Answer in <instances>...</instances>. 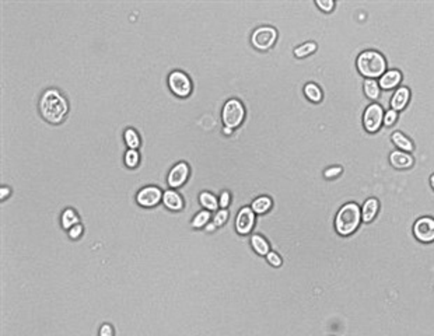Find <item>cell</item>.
<instances>
[{
  "label": "cell",
  "mask_w": 434,
  "mask_h": 336,
  "mask_svg": "<svg viewBox=\"0 0 434 336\" xmlns=\"http://www.w3.org/2000/svg\"><path fill=\"white\" fill-rule=\"evenodd\" d=\"M317 49V44L315 42H305L300 47H297L294 49V55L297 58H305V56L311 55L314 51Z\"/></svg>",
  "instance_id": "26"
},
{
  "label": "cell",
  "mask_w": 434,
  "mask_h": 336,
  "mask_svg": "<svg viewBox=\"0 0 434 336\" xmlns=\"http://www.w3.org/2000/svg\"><path fill=\"white\" fill-rule=\"evenodd\" d=\"M430 184H432V187H433V189H434V174L432 175V177H430Z\"/></svg>",
  "instance_id": "39"
},
{
  "label": "cell",
  "mask_w": 434,
  "mask_h": 336,
  "mask_svg": "<svg viewBox=\"0 0 434 336\" xmlns=\"http://www.w3.org/2000/svg\"><path fill=\"white\" fill-rule=\"evenodd\" d=\"M342 172V167H331V168H328L325 171V177L326 178H336L338 175H341Z\"/></svg>",
  "instance_id": "34"
},
{
  "label": "cell",
  "mask_w": 434,
  "mask_h": 336,
  "mask_svg": "<svg viewBox=\"0 0 434 336\" xmlns=\"http://www.w3.org/2000/svg\"><path fill=\"white\" fill-rule=\"evenodd\" d=\"M81 233H83V226L78 223V224H76V226H73L72 228H70L69 237L72 238V240H77L78 237L81 235Z\"/></svg>",
  "instance_id": "32"
},
{
  "label": "cell",
  "mask_w": 434,
  "mask_h": 336,
  "mask_svg": "<svg viewBox=\"0 0 434 336\" xmlns=\"http://www.w3.org/2000/svg\"><path fill=\"white\" fill-rule=\"evenodd\" d=\"M163 203L170 210L179 211L182 210V207H184V199H182V196L179 195L177 191L168 189V191H165L163 194Z\"/></svg>",
  "instance_id": "12"
},
{
  "label": "cell",
  "mask_w": 434,
  "mask_h": 336,
  "mask_svg": "<svg viewBox=\"0 0 434 336\" xmlns=\"http://www.w3.org/2000/svg\"><path fill=\"white\" fill-rule=\"evenodd\" d=\"M251 247L254 248V251L258 255H262V257H266L271 252L269 243L265 240L262 235L259 234H254L251 237Z\"/></svg>",
  "instance_id": "17"
},
{
  "label": "cell",
  "mask_w": 434,
  "mask_h": 336,
  "mask_svg": "<svg viewBox=\"0 0 434 336\" xmlns=\"http://www.w3.org/2000/svg\"><path fill=\"white\" fill-rule=\"evenodd\" d=\"M304 93H305V97L310 100V101L319 102L322 100V90L315 84V83H308L304 87Z\"/></svg>",
  "instance_id": "22"
},
{
  "label": "cell",
  "mask_w": 434,
  "mask_h": 336,
  "mask_svg": "<svg viewBox=\"0 0 434 336\" xmlns=\"http://www.w3.org/2000/svg\"><path fill=\"white\" fill-rule=\"evenodd\" d=\"M210 220V211L209 210H201L192 220V227L194 228H202L209 224Z\"/></svg>",
  "instance_id": "25"
},
{
  "label": "cell",
  "mask_w": 434,
  "mask_h": 336,
  "mask_svg": "<svg viewBox=\"0 0 434 336\" xmlns=\"http://www.w3.org/2000/svg\"><path fill=\"white\" fill-rule=\"evenodd\" d=\"M100 336H114V328L109 324H104L100 328Z\"/></svg>",
  "instance_id": "35"
},
{
  "label": "cell",
  "mask_w": 434,
  "mask_h": 336,
  "mask_svg": "<svg viewBox=\"0 0 434 336\" xmlns=\"http://www.w3.org/2000/svg\"><path fill=\"white\" fill-rule=\"evenodd\" d=\"M362 220V210L357 203H346L336 214L335 228L341 235H349L356 230Z\"/></svg>",
  "instance_id": "3"
},
{
  "label": "cell",
  "mask_w": 434,
  "mask_h": 336,
  "mask_svg": "<svg viewBox=\"0 0 434 336\" xmlns=\"http://www.w3.org/2000/svg\"><path fill=\"white\" fill-rule=\"evenodd\" d=\"M401 78H402L401 71L396 70V69H391V70H387L381 76L378 84L384 90H392L394 87H396L401 83Z\"/></svg>",
  "instance_id": "14"
},
{
  "label": "cell",
  "mask_w": 434,
  "mask_h": 336,
  "mask_svg": "<svg viewBox=\"0 0 434 336\" xmlns=\"http://www.w3.org/2000/svg\"><path fill=\"white\" fill-rule=\"evenodd\" d=\"M381 87L380 84H378V81L375 80V78H367L364 81V94L367 98H370V100H372V101H375V100H378V97H380V90Z\"/></svg>",
  "instance_id": "20"
},
{
  "label": "cell",
  "mask_w": 434,
  "mask_h": 336,
  "mask_svg": "<svg viewBox=\"0 0 434 336\" xmlns=\"http://www.w3.org/2000/svg\"><path fill=\"white\" fill-rule=\"evenodd\" d=\"M384 122V111L382 107L378 104H370L364 111L363 124L367 132L374 133L381 128V124Z\"/></svg>",
  "instance_id": "7"
},
{
  "label": "cell",
  "mask_w": 434,
  "mask_h": 336,
  "mask_svg": "<svg viewBox=\"0 0 434 336\" xmlns=\"http://www.w3.org/2000/svg\"><path fill=\"white\" fill-rule=\"evenodd\" d=\"M188 175H189V168H188V164L181 161L177 165H174L171 168L170 174H168V185L171 188H179L182 187L184 184L188 180Z\"/></svg>",
  "instance_id": "11"
},
{
  "label": "cell",
  "mask_w": 434,
  "mask_h": 336,
  "mask_svg": "<svg viewBox=\"0 0 434 336\" xmlns=\"http://www.w3.org/2000/svg\"><path fill=\"white\" fill-rule=\"evenodd\" d=\"M199 202H201V204L206 210L209 211H217V209L220 207L218 206V199L213 194L208 192V191L202 192L201 195H199Z\"/></svg>",
  "instance_id": "19"
},
{
  "label": "cell",
  "mask_w": 434,
  "mask_h": 336,
  "mask_svg": "<svg viewBox=\"0 0 434 336\" xmlns=\"http://www.w3.org/2000/svg\"><path fill=\"white\" fill-rule=\"evenodd\" d=\"M413 234L422 243L434 241V219L422 217L413 224Z\"/></svg>",
  "instance_id": "9"
},
{
  "label": "cell",
  "mask_w": 434,
  "mask_h": 336,
  "mask_svg": "<svg viewBox=\"0 0 434 336\" xmlns=\"http://www.w3.org/2000/svg\"><path fill=\"white\" fill-rule=\"evenodd\" d=\"M317 6L324 11H331L335 7V3L332 0H317Z\"/></svg>",
  "instance_id": "33"
},
{
  "label": "cell",
  "mask_w": 434,
  "mask_h": 336,
  "mask_svg": "<svg viewBox=\"0 0 434 336\" xmlns=\"http://www.w3.org/2000/svg\"><path fill=\"white\" fill-rule=\"evenodd\" d=\"M252 210L255 213H259V214H264L266 211L271 210L272 207V199L269 196H259L256 198L255 201L252 202Z\"/></svg>",
  "instance_id": "21"
},
{
  "label": "cell",
  "mask_w": 434,
  "mask_h": 336,
  "mask_svg": "<svg viewBox=\"0 0 434 336\" xmlns=\"http://www.w3.org/2000/svg\"><path fill=\"white\" fill-rule=\"evenodd\" d=\"M125 164L128 165L129 168H135L136 165L139 164V153L136 150L129 149L125 154Z\"/></svg>",
  "instance_id": "27"
},
{
  "label": "cell",
  "mask_w": 434,
  "mask_h": 336,
  "mask_svg": "<svg viewBox=\"0 0 434 336\" xmlns=\"http://www.w3.org/2000/svg\"><path fill=\"white\" fill-rule=\"evenodd\" d=\"M216 228H217V226L215 224V223H210V224H208V226H206V231H208V233H213Z\"/></svg>",
  "instance_id": "37"
},
{
  "label": "cell",
  "mask_w": 434,
  "mask_h": 336,
  "mask_svg": "<svg viewBox=\"0 0 434 336\" xmlns=\"http://www.w3.org/2000/svg\"><path fill=\"white\" fill-rule=\"evenodd\" d=\"M409 97H411V91L408 87H399L395 91V94L392 95V100H391V107L394 111H402L406 104L409 101Z\"/></svg>",
  "instance_id": "15"
},
{
  "label": "cell",
  "mask_w": 434,
  "mask_h": 336,
  "mask_svg": "<svg viewBox=\"0 0 434 336\" xmlns=\"http://www.w3.org/2000/svg\"><path fill=\"white\" fill-rule=\"evenodd\" d=\"M357 69L367 78L381 77L387 71L385 58L377 51H364L357 56Z\"/></svg>",
  "instance_id": "2"
},
{
  "label": "cell",
  "mask_w": 434,
  "mask_h": 336,
  "mask_svg": "<svg viewBox=\"0 0 434 336\" xmlns=\"http://www.w3.org/2000/svg\"><path fill=\"white\" fill-rule=\"evenodd\" d=\"M389 161L395 168H409L413 165V157L406 151L395 150L389 154Z\"/></svg>",
  "instance_id": "13"
},
{
  "label": "cell",
  "mask_w": 434,
  "mask_h": 336,
  "mask_svg": "<svg viewBox=\"0 0 434 336\" xmlns=\"http://www.w3.org/2000/svg\"><path fill=\"white\" fill-rule=\"evenodd\" d=\"M78 224V216L73 209H66L62 213V226L66 230H70L73 226Z\"/></svg>",
  "instance_id": "23"
},
{
  "label": "cell",
  "mask_w": 434,
  "mask_h": 336,
  "mask_svg": "<svg viewBox=\"0 0 434 336\" xmlns=\"http://www.w3.org/2000/svg\"><path fill=\"white\" fill-rule=\"evenodd\" d=\"M138 203L143 207H153L157 203L163 201V192L161 189L157 187H146L140 189L139 194L136 196Z\"/></svg>",
  "instance_id": "10"
},
{
  "label": "cell",
  "mask_w": 434,
  "mask_h": 336,
  "mask_svg": "<svg viewBox=\"0 0 434 336\" xmlns=\"http://www.w3.org/2000/svg\"><path fill=\"white\" fill-rule=\"evenodd\" d=\"M391 139H392V141H394V144H395L396 147H399L402 151H406V153L413 151V143H412L411 139H409L408 136H405L403 133L394 132L392 133V136H391Z\"/></svg>",
  "instance_id": "18"
},
{
  "label": "cell",
  "mask_w": 434,
  "mask_h": 336,
  "mask_svg": "<svg viewBox=\"0 0 434 336\" xmlns=\"http://www.w3.org/2000/svg\"><path fill=\"white\" fill-rule=\"evenodd\" d=\"M125 141L129 146V149L136 150L140 146L139 134L135 129H126L125 131Z\"/></svg>",
  "instance_id": "24"
},
{
  "label": "cell",
  "mask_w": 434,
  "mask_h": 336,
  "mask_svg": "<svg viewBox=\"0 0 434 336\" xmlns=\"http://www.w3.org/2000/svg\"><path fill=\"white\" fill-rule=\"evenodd\" d=\"M377 211H378V201L374 199V198H370L363 204L362 219H363L364 223H371L374 217L377 216Z\"/></svg>",
  "instance_id": "16"
},
{
  "label": "cell",
  "mask_w": 434,
  "mask_h": 336,
  "mask_svg": "<svg viewBox=\"0 0 434 336\" xmlns=\"http://www.w3.org/2000/svg\"><path fill=\"white\" fill-rule=\"evenodd\" d=\"M245 117V111H244V105L241 104L238 100L231 98L225 102L223 107V112H221V118H223V124L227 128H237L242 124Z\"/></svg>",
  "instance_id": "4"
},
{
  "label": "cell",
  "mask_w": 434,
  "mask_h": 336,
  "mask_svg": "<svg viewBox=\"0 0 434 336\" xmlns=\"http://www.w3.org/2000/svg\"><path fill=\"white\" fill-rule=\"evenodd\" d=\"M230 199H231L230 192L228 191H223L220 194V198H218V206H220V209H227L228 204H230Z\"/></svg>",
  "instance_id": "30"
},
{
  "label": "cell",
  "mask_w": 434,
  "mask_h": 336,
  "mask_svg": "<svg viewBox=\"0 0 434 336\" xmlns=\"http://www.w3.org/2000/svg\"><path fill=\"white\" fill-rule=\"evenodd\" d=\"M168 86L171 91L178 97H186L192 91V83L184 71L175 70L168 76Z\"/></svg>",
  "instance_id": "6"
},
{
  "label": "cell",
  "mask_w": 434,
  "mask_h": 336,
  "mask_svg": "<svg viewBox=\"0 0 434 336\" xmlns=\"http://www.w3.org/2000/svg\"><path fill=\"white\" fill-rule=\"evenodd\" d=\"M396 119H398V112H396V111L389 110L384 114V124H385L387 126L394 125Z\"/></svg>",
  "instance_id": "29"
},
{
  "label": "cell",
  "mask_w": 434,
  "mask_h": 336,
  "mask_svg": "<svg viewBox=\"0 0 434 336\" xmlns=\"http://www.w3.org/2000/svg\"><path fill=\"white\" fill-rule=\"evenodd\" d=\"M255 226V211L252 210V207H242L235 219V230L237 233L241 235H247L252 231V228Z\"/></svg>",
  "instance_id": "8"
},
{
  "label": "cell",
  "mask_w": 434,
  "mask_h": 336,
  "mask_svg": "<svg viewBox=\"0 0 434 336\" xmlns=\"http://www.w3.org/2000/svg\"><path fill=\"white\" fill-rule=\"evenodd\" d=\"M228 220V211L227 209H220V210L216 211L215 217H213V223L216 224L217 227L223 226L225 224V221Z\"/></svg>",
  "instance_id": "28"
},
{
  "label": "cell",
  "mask_w": 434,
  "mask_h": 336,
  "mask_svg": "<svg viewBox=\"0 0 434 336\" xmlns=\"http://www.w3.org/2000/svg\"><path fill=\"white\" fill-rule=\"evenodd\" d=\"M39 110L42 117L45 118L49 124H61L69 111V105L62 94L58 90L51 88L42 94L41 101H39Z\"/></svg>",
  "instance_id": "1"
},
{
  "label": "cell",
  "mask_w": 434,
  "mask_h": 336,
  "mask_svg": "<svg viewBox=\"0 0 434 336\" xmlns=\"http://www.w3.org/2000/svg\"><path fill=\"white\" fill-rule=\"evenodd\" d=\"M266 259H268V262H269L272 266H275V268H279V266L282 265V258H280V255L278 254V252L271 251V252L266 255Z\"/></svg>",
  "instance_id": "31"
},
{
  "label": "cell",
  "mask_w": 434,
  "mask_h": 336,
  "mask_svg": "<svg viewBox=\"0 0 434 336\" xmlns=\"http://www.w3.org/2000/svg\"><path fill=\"white\" fill-rule=\"evenodd\" d=\"M276 39H278V32L273 27H269V25L258 27L255 31L252 32V37H251L252 45L261 51H266V49L273 47Z\"/></svg>",
  "instance_id": "5"
},
{
  "label": "cell",
  "mask_w": 434,
  "mask_h": 336,
  "mask_svg": "<svg viewBox=\"0 0 434 336\" xmlns=\"http://www.w3.org/2000/svg\"><path fill=\"white\" fill-rule=\"evenodd\" d=\"M10 195V188L7 187H3L1 189H0V199L1 201H4L6 199V196Z\"/></svg>",
  "instance_id": "36"
},
{
  "label": "cell",
  "mask_w": 434,
  "mask_h": 336,
  "mask_svg": "<svg viewBox=\"0 0 434 336\" xmlns=\"http://www.w3.org/2000/svg\"><path fill=\"white\" fill-rule=\"evenodd\" d=\"M231 132H233V129H231V128H227V126H224V128H223V133H225V134H231Z\"/></svg>",
  "instance_id": "38"
}]
</instances>
